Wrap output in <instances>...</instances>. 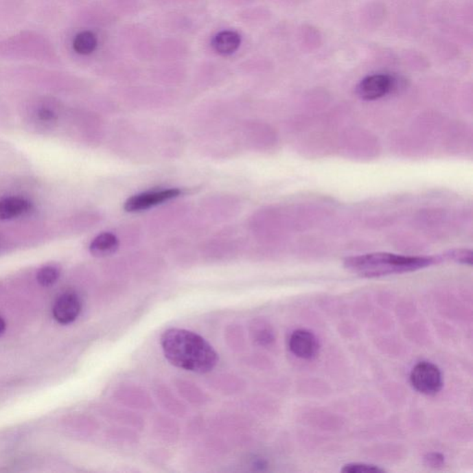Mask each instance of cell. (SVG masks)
Here are the masks:
<instances>
[{
  "mask_svg": "<svg viewBox=\"0 0 473 473\" xmlns=\"http://www.w3.org/2000/svg\"><path fill=\"white\" fill-rule=\"evenodd\" d=\"M119 246V242L117 236L109 232H104L93 239L90 245V252L96 257H105L113 255Z\"/></svg>",
  "mask_w": 473,
  "mask_h": 473,
  "instance_id": "obj_9",
  "label": "cell"
},
{
  "mask_svg": "<svg viewBox=\"0 0 473 473\" xmlns=\"http://www.w3.org/2000/svg\"><path fill=\"white\" fill-rule=\"evenodd\" d=\"M97 39L91 32H82L77 34L73 41L74 50L80 55H89L95 51Z\"/></svg>",
  "mask_w": 473,
  "mask_h": 473,
  "instance_id": "obj_11",
  "label": "cell"
},
{
  "mask_svg": "<svg viewBox=\"0 0 473 473\" xmlns=\"http://www.w3.org/2000/svg\"><path fill=\"white\" fill-rule=\"evenodd\" d=\"M60 270L52 266H44L37 273V280L44 287H49L57 282L60 277Z\"/></svg>",
  "mask_w": 473,
  "mask_h": 473,
  "instance_id": "obj_12",
  "label": "cell"
},
{
  "mask_svg": "<svg viewBox=\"0 0 473 473\" xmlns=\"http://www.w3.org/2000/svg\"><path fill=\"white\" fill-rule=\"evenodd\" d=\"M274 339V334H273L272 330L268 327H261L260 330L256 331L255 341L260 345L266 346V345L272 343Z\"/></svg>",
  "mask_w": 473,
  "mask_h": 473,
  "instance_id": "obj_16",
  "label": "cell"
},
{
  "mask_svg": "<svg viewBox=\"0 0 473 473\" xmlns=\"http://www.w3.org/2000/svg\"><path fill=\"white\" fill-rule=\"evenodd\" d=\"M37 116L43 122H52L57 119V115L55 114V112L47 108L39 109Z\"/></svg>",
  "mask_w": 473,
  "mask_h": 473,
  "instance_id": "obj_17",
  "label": "cell"
},
{
  "mask_svg": "<svg viewBox=\"0 0 473 473\" xmlns=\"http://www.w3.org/2000/svg\"><path fill=\"white\" fill-rule=\"evenodd\" d=\"M160 344L165 359L183 370L207 373L218 363V354L212 345L192 331L170 328L162 334Z\"/></svg>",
  "mask_w": 473,
  "mask_h": 473,
  "instance_id": "obj_1",
  "label": "cell"
},
{
  "mask_svg": "<svg viewBox=\"0 0 473 473\" xmlns=\"http://www.w3.org/2000/svg\"><path fill=\"white\" fill-rule=\"evenodd\" d=\"M397 80L384 74L366 77L358 84L356 93L362 100H378L392 93L397 88Z\"/></svg>",
  "mask_w": 473,
  "mask_h": 473,
  "instance_id": "obj_4",
  "label": "cell"
},
{
  "mask_svg": "<svg viewBox=\"0 0 473 473\" xmlns=\"http://www.w3.org/2000/svg\"><path fill=\"white\" fill-rule=\"evenodd\" d=\"M441 257L404 256L389 253H373L345 259L344 267L358 276L373 279L418 271L431 266Z\"/></svg>",
  "mask_w": 473,
  "mask_h": 473,
  "instance_id": "obj_2",
  "label": "cell"
},
{
  "mask_svg": "<svg viewBox=\"0 0 473 473\" xmlns=\"http://www.w3.org/2000/svg\"><path fill=\"white\" fill-rule=\"evenodd\" d=\"M424 464L432 469H440L445 465V457L441 453L432 452L426 454L424 459Z\"/></svg>",
  "mask_w": 473,
  "mask_h": 473,
  "instance_id": "obj_15",
  "label": "cell"
},
{
  "mask_svg": "<svg viewBox=\"0 0 473 473\" xmlns=\"http://www.w3.org/2000/svg\"><path fill=\"white\" fill-rule=\"evenodd\" d=\"M5 328H6V323H5L4 320L0 317V336L4 333Z\"/></svg>",
  "mask_w": 473,
  "mask_h": 473,
  "instance_id": "obj_18",
  "label": "cell"
},
{
  "mask_svg": "<svg viewBox=\"0 0 473 473\" xmlns=\"http://www.w3.org/2000/svg\"><path fill=\"white\" fill-rule=\"evenodd\" d=\"M32 204L21 197L4 198L0 201V220H10L30 212Z\"/></svg>",
  "mask_w": 473,
  "mask_h": 473,
  "instance_id": "obj_8",
  "label": "cell"
},
{
  "mask_svg": "<svg viewBox=\"0 0 473 473\" xmlns=\"http://www.w3.org/2000/svg\"><path fill=\"white\" fill-rule=\"evenodd\" d=\"M240 45L239 34L232 31L221 32L214 37V49L220 55H231L236 51Z\"/></svg>",
  "mask_w": 473,
  "mask_h": 473,
  "instance_id": "obj_10",
  "label": "cell"
},
{
  "mask_svg": "<svg viewBox=\"0 0 473 473\" xmlns=\"http://www.w3.org/2000/svg\"><path fill=\"white\" fill-rule=\"evenodd\" d=\"M181 194V189H165L133 195L125 203L124 209L130 213L141 212L162 203L170 201L174 198L180 196Z\"/></svg>",
  "mask_w": 473,
  "mask_h": 473,
  "instance_id": "obj_5",
  "label": "cell"
},
{
  "mask_svg": "<svg viewBox=\"0 0 473 473\" xmlns=\"http://www.w3.org/2000/svg\"><path fill=\"white\" fill-rule=\"evenodd\" d=\"M82 311V301L74 292H66L58 297L53 307V314L58 323L67 325L77 319Z\"/></svg>",
  "mask_w": 473,
  "mask_h": 473,
  "instance_id": "obj_7",
  "label": "cell"
},
{
  "mask_svg": "<svg viewBox=\"0 0 473 473\" xmlns=\"http://www.w3.org/2000/svg\"><path fill=\"white\" fill-rule=\"evenodd\" d=\"M472 257L473 253L472 251L465 250V249H456V250L450 251V252L445 253L442 258H446L448 260L457 262V263L472 266Z\"/></svg>",
  "mask_w": 473,
  "mask_h": 473,
  "instance_id": "obj_13",
  "label": "cell"
},
{
  "mask_svg": "<svg viewBox=\"0 0 473 473\" xmlns=\"http://www.w3.org/2000/svg\"><path fill=\"white\" fill-rule=\"evenodd\" d=\"M288 347L296 357L303 360H312L319 352L316 336L305 330H298L291 334Z\"/></svg>",
  "mask_w": 473,
  "mask_h": 473,
  "instance_id": "obj_6",
  "label": "cell"
},
{
  "mask_svg": "<svg viewBox=\"0 0 473 473\" xmlns=\"http://www.w3.org/2000/svg\"><path fill=\"white\" fill-rule=\"evenodd\" d=\"M344 473H370V472H386V470L381 469L380 467L376 466V465L365 464V463H349L345 465L341 470Z\"/></svg>",
  "mask_w": 473,
  "mask_h": 473,
  "instance_id": "obj_14",
  "label": "cell"
},
{
  "mask_svg": "<svg viewBox=\"0 0 473 473\" xmlns=\"http://www.w3.org/2000/svg\"><path fill=\"white\" fill-rule=\"evenodd\" d=\"M410 380L413 389L422 395H434L443 387V376L440 369L434 363L419 362L411 370Z\"/></svg>",
  "mask_w": 473,
  "mask_h": 473,
  "instance_id": "obj_3",
  "label": "cell"
}]
</instances>
